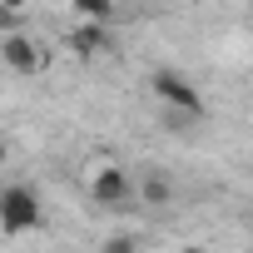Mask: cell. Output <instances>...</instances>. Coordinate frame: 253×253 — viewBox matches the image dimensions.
I'll return each instance as SVG.
<instances>
[{
    "instance_id": "obj_1",
    "label": "cell",
    "mask_w": 253,
    "mask_h": 253,
    "mask_svg": "<svg viewBox=\"0 0 253 253\" xmlns=\"http://www.w3.org/2000/svg\"><path fill=\"white\" fill-rule=\"evenodd\" d=\"M84 194L104 213H134L139 209V174H129L124 164H94L84 174Z\"/></svg>"
},
{
    "instance_id": "obj_2",
    "label": "cell",
    "mask_w": 253,
    "mask_h": 253,
    "mask_svg": "<svg viewBox=\"0 0 253 253\" xmlns=\"http://www.w3.org/2000/svg\"><path fill=\"white\" fill-rule=\"evenodd\" d=\"M40 228V194L30 184H5L0 189V233L5 238H25Z\"/></svg>"
},
{
    "instance_id": "obj_3",
    "label": "cell",
    "mask_w": 253,
    "mask_h": 253,
    "mask_svg": "<svg viewBox=\"0 0 253 253\" xmlns=\"http://www.w3.org/2000/svg\"><path fill=\"white\" fill-rule=\"evenodd\" d=\"M154 94H159V104H164V114H169V124H194V119H204V99H199V89L194 84H184L179 75H154Z\"/></svg>"
},
{
    "instance_id": "obj_4",
    "label": "cell",
    "mask_w": 253,
    "mask_h": 253,
    "mask_svg": "<svg viewBox=\"0 0 253 253\" xmlns=\"http://www.w3.org/2000/svg\"><path fill=\"white\" fill-rule=\"evenodd\" d=\"M0 65H5L10 75H20V80H35L45 70V50H40L35 35L10 30V35H0Z\"/></svg>"
},
{
    "instance_id": "obj_5",
    "label": "cell",
    "mask_w": 253,
    "mask_h": 253,
    "mask_svg": "<svg viewBox=\"0 0 253 253\" xmlns=\"http://www.w3.org/2000/svg\"><path fill=\"white\" fill-rule=\"evenodd\" d=\"M174 199L169 174H139V209H164Z\"/></svg>"
},
{
    "instance_id": "obj_6",
    "label": "cell",
    "mask_w": 253,
    "mask_h": 253,
    "mask_svg": "<svg viewBox=\"0 0 253 253\" xmlns=\"http://www.w3.org/2000/svg\"><path fill=\"white\" fill-rule=\"evenodd\" d=\"M99 253H139V238H134V233H109V238L99 243Z\"/></svg>"
},
{
    "instance_id": "obj_7",
    "label": "cell",
    "mask_w": 253,
    "mask_h": 253,
    "mask_svg": "<svg viewBox=\"0 0 253 253\" xmlns=\"http://www.w3.org/2000/svg\"><path fill=\"white\" fill-rule=\"evenodd\" d=\"M179 253H213V248H209V243H184Z\"/></svg>"
}]
</instances>
